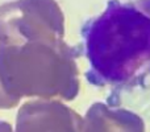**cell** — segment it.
<instances>
[{
  "label": "cell",
  "instance_id": "obj_1",
  "mask_svg": "<svg viewBox=\"0 0 150 132\" xmlns=\"http://www.w3.org/2000/svg\"><path fill=\"white\" fill-rule=\"evenodd\" d=\"M62 15L53 0H15L0 7V107L24 96L73 99L70 53Z\"/></svg>",
  "mask_w": 150,
  "mask_h": 132
},
{
  "label": "cell",
  "instance_id": "obj_2",
  "mask_svg": "<svg viewBox=\"0 0 150 132\" xmlns=\"http://www.w3.org/2000/svg\"><path fill=\"white\" fill-rule=\"evenodd\" d=\"M80 34L88 83L111 87L115 95L150 79V0H109Z\"/></svg>",
  "mask_w": 150,
  "mask_h": 132
},
{
  "label": "cell",
  "instance_id": "obj_3",
  "mask_svg": "<svg viewBox=\"0 0 150 132\" xmlns=\"http://www.w3.org/2000/svg\"><path fill=\"white\" fill-rule=\"evenodd\" d=\"M80 119L58 102H28L17 114L16 132H80Z\"/></svg>",
  "mask_w": 150,
  "mask_h": 132
},
{
  "label": "cell",
  "instance_id": "obj_4",
  "mask_svg": "<svg viewBox=\"0 0 150 132\" xmlns=\"http://www.w3.org/2000/svg\"><path fill=\"white\" fill-rule=\"evenodd\" d=\"M83 132H144V123L132 112L109 111L104 106H95L87 114Z\"/></svg>",
  "mask_w": 150,
  "mask_h": 132
}]
</instances>
